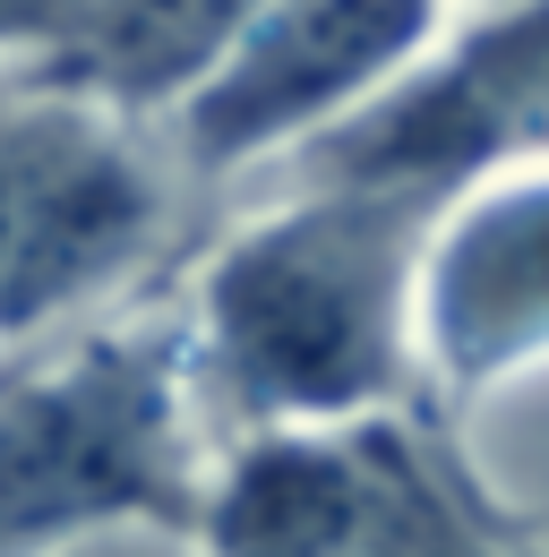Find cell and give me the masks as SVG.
I'll return each mask as SVG.
<instances>
[{
    "label": "cell",
    "instance_id": "4",
    "mask_svg": "<svg viewBox=\"0 0 549 557\" xmlns=\"http://www.w3.org/2000/svg\"><path fill=\"white\" fill-rule=\"evenodd\" d=\"M198 557H507L395 412L241 437L198 515Z\"/></svg>",
    "mask_w": 549,
    "mask_h": 557
},
{
    "label": "cell",
    "instance_id": "5",
    "mask_svg": "<svg viewBox=\"0 0 549 557\" xmlns=\"http://www.w3.org/2000/svg\"><path fill=\"white\" fill-rule=\"evenodd\" d=\"M447 0H258L215 70L163 112L181 163L249 172L369 112L429 52Z\"/></svg>",
    "mask_w": 549,
    "mask_h": 557
},
{
    "label": "cell",
    "instance_id": "3",
    "mask_svg": "<svg viewBox=\"0 0 549 557\" xmlns=\"http://www.w3.org/2000/svg\"><path fill=\"white\" fill-rule=\"evenodd\" d=\"M163 154L44 70H0V360L103 318L163 249Z\"/></svg>",
    "mask_w": 549,
    "mask_h": 557
},
{
    "label": "cell",
    "instance_id": "10",
    "mask_svg": "<svg viewBox=\"0 0 549 557\" xmlns=\"http://www.w3.org/2000/svg\"><path fill=\"white\" fill-rule=\"evenodd\" d=\"M69 557H198V541H172V532H112V541H86Z\"/></svg>",
    "mask_w": 549,
    "mask_h": 557
},
{
    "label": "cell",
    "instance_id": "1",
    "mask_svg": "<svg viewBox=\"0 0 549 557\" xmlns=\"http://www.w3.org/2000/svg\"><path fill=\"white\" fill-rule=\"evenodd\" d=\"M429 198L301 181V198L249 214L198 275L181 318L198 395L267 429H335L395 412L412 360V275Z\"/></svg>",
    "mask_w": 549,
    "mask_h": 557
},
{
    "label": "cell",
    "instance_id": "2",
    "mask_svg": "<svg viewBox=\"0 0 549 557\" xmlns=\"http://www.w3.org/2000/svg\"><path fill=\"white\" fill-rule=\"evenodd\" d=\"M181 318H86L0 360V557H69L112 532L198 541L206 463Z\"/></svg>",
    "mask_w": 549,
    "mask_h": 557
},
{
    "label": "cell",
    "instance_id": "6",
    "mask_svg": "<svg viewBox=\"0 0 549 557\" xmlns=\"http://www.w3.org/2000/svg\"><path fill=\"white\" fill-rule=\"evenodd\" d=\"M515 163H549V0L498 9L455 52L412 61L369 112L301 146V181L404 189L429 207Z\"/></svg>",
    "mask_w": 549,
    "mask_h": 557
},
{
    "label": "cell",
    "instance_id": "8",
    "mask_svg": "<svg viewBox=\"0 0 549 557\" xmlns=\"http://www.w3.org/2000/svg\"><path fill=\"white\" fill-rule=\"evenodd\" d=\"M258 0H86L69 52L44 77H61L77 95L112 103V112H172L206 70L215 52L241 35Z\"/></svg>",
    "mask_w": 549,
    "mask_h": 557
},
{
    "label": "cell",
    "instance_id": "7",
    "mask_svg": "<svg viewBox=\"0 0 549 557\" xmlns=\"http://www.w3.org/2000/svg\"><path fill=\"white\" fill-rule=\"evenodd\" d=\"M412 360L455 395L549 360V163L489 172L429 214L412 275Z\"/></svg>",
    "mask_w": 549,
    "mask_h": 557
},
{
    "label": "cell",
    "instance_id": "9",
    "mask_svg": "<svg viewBox=\"0 0 549 557\" xmlns=\"http://www.w3.org/2000/svg\"><path fill=\"white\" fill-rule=\"evenodd\" d=\"M86 0H0V70H52Z\"/></svg>",
    "mask_w": 549,
    "mask_h": 557
}]
</instances>
